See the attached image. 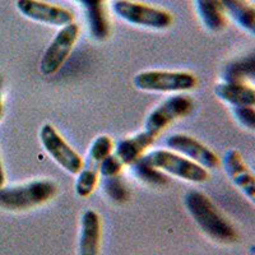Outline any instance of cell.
Wrapping results in <instances>:
<instances>
[{
  "label": "cell",
  "instance_id": "14",
  "mask_svg": "<svg viewBox=\"0 0 255 255\" xmlns=\"http://www.w3.org/2000/svg\"><path fill=\"white\" fill-rule=\"evenodd\" d=\"M101 243V218L93 209L82 216L78 255H99Z\"/></svg>",
  "mask_w": 255,
  "mask_h": 255
},
{
  "label": "cell",
  "instance_id": "13",
  "mask_svg": "<svg viewBox=\"0 0 255 255\" xmlns=\"http://www.w3.org/2000/svg\"><path fill=\"white\" fill-rule=\"evenodd\" d=\"M83 8L88 31L93 40L102 42L110 36V22L105 6V0H76Z\"/></svg>",
  "mask_w": 255,
  "mask_h": 255
},
{
  "label": "cell",
  "instance_id": "12",
  "mask_svg": "<svg viewBox=\"0 0 255 255\" xmlns=\"http://www.w3.org/2000/svg\"><path fill=\"white\" fill-rule=\"evenodd\" d=\"M225 172L239 190L254 203L255 177L238 149H229L222 157Z\"/></svg>",
  "mask_w": 255,
  "mask_h": 255
},
{
  "label": "cell",
  "instance_id": "22",
  "mask_svg": "<svg viewBox=\"0 0 255 255\" xmlns=\"http://www.w3.org/2000/svg\"><path fill=\"white\" fill-rule=\"evenodd\" d=\"M232 115L238 120L239 124L248 130L255 129V109L254 106H240L232 108Z\"/></svg>",
  "mask_w": 255,
  "mask_h": 255
},
{
  "label": "cell",
  "instance_id": "23",
  "mask_svg": "<svg viewBox=\"0 0 255 255\" xmlns=\"http://www.w3.org/2000/svg\"><path fill=\"white\" fill-rule=\"evenodd\" d=\"M124 167L125 166L123 165L122 161H120L113 152V153L109 154V156L102 161L101 166H100V175H102L104 179L119 176V175L122 174L123 170H124Z\"/></svg>",
  "mask_w": 255,
  "mask_h": 255
},
{
  "label": "cell",
  "instance_id": "18",
  "mask_svg": "<svg viewBox=\"0 0 255 255\" xmlns=\"http://www.w3.org/2000/svg\"><path fill=\"white\" fill-rule=\"evenodd\" d=\"M203 26L211 32H221L226 27V15L221 0H194Z\"/></svg>",
  "mask_w": 255,
  "mask_h": 255
},
{
  "label": "cell",
  "instance_id": "5",
  "mask_svg": "<svg viewBox=\"0 0 255 255\" xmlns=\"http://www.w3.org/2000/svg\"><path fill=\"white\" fill-rule=\"evenodd\" d=\"M115 14L133 26L149 29H167L174 23L168 10L134 0H115L113 4Z\"/></svg>",
  "mask_w": 255,
  "mask_h": 255
},
{
  "label": "cell",
  "instance_id": "21",
  "mask_svg": "<svg viewBox=\"0 0 255 255\" xmlns=\"http://www.w3.org/2000/svg\"><path fill=\"white\" fill-rule=\"evenodd\" d=\"M104 188L105 191H106V194L109 195V198L113 199L114 202H116V203H124V202L128 200L129 193H128V188L125 186L124 181L122 180L120 175L119 176L105 179Z\"/></svg>",
  "mask_w": 255,
  "mask_h": 255
},
{
  "label": "cell",
  "instance_id": "1",
  "mask_svg": "<svg viewBox=\"0 0 255 255\" xmlns=\"http://www.w3.org/2000/svg\"><path fill=\"white\" fill-rule=\"evenodd\" d=\"M184 203L191 218L209 238L222 244H231L238 240L235 227L203 191H188Z\"/></svg>",
  "mask_w": 255,
  "mask_h": 255
},
{
  "label": "cell",
  "instance_id": "2",
  "mask_svg": "<svg viewBox=\"0 0 255 255\" xmlns=\"http://www.w3.org/2000/svg\"><path fill=\"white\" fill-rule=\"evenodd\" d=\"M58 193L55 181L47 179L0 189V208L9 212H23L47 203Z\"/></svg>",
  "mask_w": 255,
  "mask_h": 255
},
{
  "label": "cell",
  "instance_id": "15",
  "mask_svg": "<svg viewBox=\"0 0 255 255\" xmlns=\"http://www.w3.org/2000/svg\"><path fill=\"white\" fill-rule=\"evenodd\" d=\"M154 142V138L142 130L134 135L120 139L114 147V154L122 161L124 166H131L140 157L144 156L148 148Z\"/></svg>",
  "mask_w": 255,
  "mask_h": 255
},
{
  "label": "cell",
  "instance_id": "11",
  "mask_svg": "<svg viewBox=\"0 0 255 255\" xmlns=\"http://www.w3.org/2000/svg\"><path fill=\"white\" fill-rule=\"evenodd\" d=\"M166 145L171 151L186 157L206 170H213L220 166V158L217 154L204 143L188 134H172L166 139Z\"/></svg>",
  "mask_w": 255,
  "mask_h": 255
},
{
  "label": "cell",
  "instance_id": "8",
  "mask_svg": "<svg viewBox=\"0 0 255 255\" xmlns=\"http://www.w3.org/2000/svg\"><path fill=\"white\" fill-rule=\"evenodd\" d=\"M79 31L81 29L76 22H72L59 29L40 60V72L42 76H54L60 70L73 51V47L79 37Z\"/></svg>",
  "mask_w": 255,
  "mask_h": 255
},
{
  "label": "cell",
  "instance_id": "19",
  "mask_svg": "<svg viewBox=\"0 0 255 255\" xmlns=\"http://www.w3.org/2000/svg\"><path fill=\"white\" fill-rule=\"evenodd\" d=\"M255 77V58L250 54L244 58L236 59L223 68L222 82L230 83H247Z\"/></svg>",
  "mask_w": 255,
  "mask_h": 255
},
{
  "label": "cell",
  "instance_id": "20",
  "mask_svg": "<svg viewBox=\"0 0 255 255\" xmlns=\"http://www.w3.org/2000/svg\"><path fill=\"white\" fill-rule=\"evenodd\" d=\"M136 177L140 179L144 183L149 185H163L167 183V176L162 171H159L158 168L152 166L151 163L145 161L144 157H140L138 161L131 165Z\"/></svg>",
  "mask_w": 255,
  "mask_h": 255
},
{
  "label": "cell",
  "instance_id": "10",
  "mask_svg": "<svg viewBox=\"0 0 255 255\" xmlns=\"http://www.w3.org/2000/svg\"><path fill=\"white\" fill-rule=\"evenodd\" d=\"M15 6L18 12L26 18L47 26L61 28L74 22V14L72 10L42 0H17Z\"/></svg>",
  "mask_w": 255,
  "mask_h": 255
},
{
  "label": "cell",
  "instance_id": "24",
  "mask_svg": "<svg viewBox=\"0 0 255 255\" xmlns=\"http://www.w3.org/2000/svg\"><path fill=\"white\" fill-rule=\"evenodd\" d=\"M5 186V171H4V166L0 158V189Z\"/></svg>",
  "mask_w": 255,
  "mask_h": 255
},
{
  "label": "cell",
  "instance_id": "9",
  "mask_svg": "<svg viewBox=\"0 0 255 255\" xmlns=\"http://www.w3.org/2000/svg\"><path fill=\"white\" fill-rule=\"evenodd\" d=\"M40 142L63 170L72 175H78L83 166V158L64 139L63 135L51 124H44L40 129Z\"/></svg>",
  "mask_w": 255,
  "mask_h": 255
},
{
  "label": "cell",
  "instance_id": "4",
  "mask_svg": "<svg viewBox=\"0 0 255 255\" xmlns=\"http://www.w3.org/2000/svg\"><path fill=\"white\" fill-rule=\"evenodd\" d=\"M163 174H168L189 183L202 184L209 179L208 170L171 149H154L143 156Z\"/></svg>",
  "mask_w": 255,
  "mask_h": 255
},
{
  "label": "cell",
  "instance_id": "25",
  "mask_svg": "<svg viewBox=\"0 0 255 255\" xmlns=\"http://www.w3.org/2000/svg\"><path fill=\"white\" fill-rule=\"evenodd\" d=\"M1 86H3V82L0 78V120H1V116H3V99H1Z\"/></svg>",
  "mask_w": 255,
  "mask_h": 255
},
{
  "label": "cell",
  "instance_id": "16",
  "mask_svg": "<svg viewBox=\"0 0 255 255\" xmlns=\"http://www.w3.org/2000/svg\"><path fill=\"white\" fill-rule=\"evenodd\" d=\"M215 95L218 100L229 104L231 108L255 106V90L248 83L221 82L215 86Z\"/></svg>",
  "mask_w": 255,
  "mask_h": 255
},
{
  "label": "cell",
  "instance_id": "17",
  "mask_svg": "<svg viewBox=\"0 0 255 255\" xmlns=\"http://www.w3.org/2000/svg\"><path fill=\"white\" fill-rule=\"evenodd\" d=\"M223 12L230 15L236 23L248 31L255 33V8L249 0H221Z\"/></svg>",
  "mask_w": 255,
  "mask_h": 255
},
{
  "label": "cell",
  "instance_id": "3",
  "mask_svg": "<svg viewBox=\"0 0 255 255\" xmlns=\"http://www.w3.org/2000/svg\"><path fill=\"white\" fill-rule=\"evenodd\" d=\"M136 90L157 93H184L198 86V78L190 72L172 70H143L133 78Z\"/></svg>",
  "mask_w": 255,
  "mask_h": 255
},
{
  "label": "cell",
  "instance_id": "6",
  "mask_svg": "<svg viewBox=\"0 0 255 255\" xmlns=\"http://www.w3.org/2000/svg\"><path fill=\"white\" fill-rule=\"evenodd\" d=\"M114 147H115L114 140L106 134L99 135L93 140L88 149L87 158L83 161L82 170L77 175L74 189L78 197L87 198L95 191L96 186L99 184L100 166L109 154L113 153Z\"/></svg>",
  "mask_w": 255,
  "mask_h": 255
},
{
  "label": "cell",
  "instance_id": "7",
  "mask_svg": "<svg viewBox=\"0 0 255 255\" xmlns=\"http://www.w3.org/2000/svg\"><path fill=\"white\" fill-rule=\"evenodd\" d=\"M194 109V102L189 96L179 93L162 101L149 113L144 122L143 130L157 139V136L165 130L168 125L177 120L186 118Z\"/></svg>",
  "mask_w": 255,
  "mask_h": 255
}]
</instances>
